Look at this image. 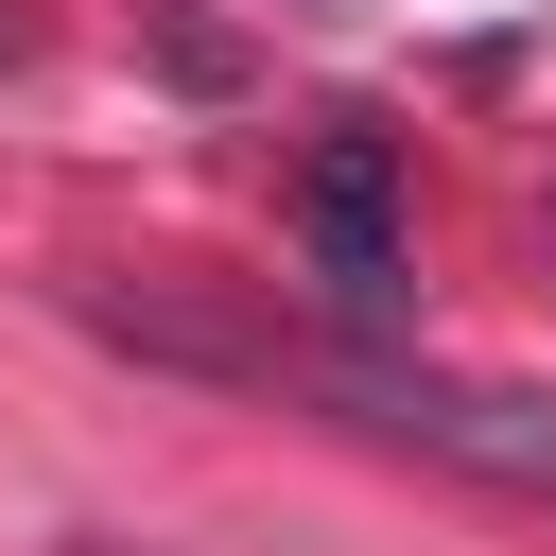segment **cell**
Returning <instances> with one entry per match:
<instances>
[{
  "label": "cell",
  "mask_w": 556,
  "mask_h": 556,
  "mask_svg": "<svg viewBox=\"0 0 556 556\" xmlns=\"http://www.w3.org/2000/svg\"><path fill=\"white\" fill-rule=\"evenodd\" d=\"M122 330L174 348V365H226V382L313 400L365 452H417V469H469L504 504H556V400L539 382H452V365H400V348H226V330H174V313H122Z\"/></svg>",
  "instance_id": "6da1fadb"
},
{
  "label": "cell",
  "mask_w": 556,
  "mask_h": 556,
  "mask_svg": "<svg viewBox=\"0 0 556 556\" xmlns=\"http://www.w3.org/2000/svg\"><path fill=\"white\" fill-rule=\"evenodd\" d=\"M295 226H313V261L348 295H400V139L382 122H330L313 174H295Z\"/></svg>",
  "instance_id": "7a4b0ae2"
},
{
  "label": "cell",
  "mask_w": 556,
  "mask_h": 556,
  "mask_svg": "<svg viewBox=\"0 0 556 556\" xmlns=\"http://www.w3.org/2000/svg\"><path fill=\"white\" fill-rule=\"evenodd\" d=\"M539 243H556V191H539Z\"/></svg>",
  "instance_id": "3957f363"
},
{
  "label": "cell",
  "mask_w": 556,
  "mask_h": 556,
  "mask_svg": "<svg viewBox=\"0 0 556 556\" xmlns=\"http://www.w3.org/2000/svg\"><path fill=\"white\" fill-rule=\"evenodd\" d=\"M0 70H17V17H0Z\"/></svg>",
  "instance_id": "277c9868"
}]
</instances>
